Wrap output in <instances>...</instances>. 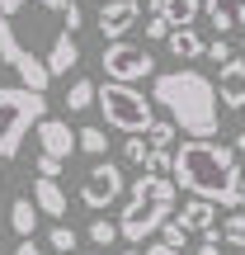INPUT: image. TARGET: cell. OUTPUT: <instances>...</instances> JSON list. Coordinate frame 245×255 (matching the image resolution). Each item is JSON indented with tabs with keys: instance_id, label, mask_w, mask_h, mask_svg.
Here are the masks:
<instances>
[{
	"instance_id": "obj_4",
	"label": "cell",
	"mask_w": 245,
	"mask_h": 255,
	"mask_svg": "<svg viewBox=\"0 0 245 255\" xmlns=\"http://www.w3.org/2000/svg\"><path fill=\"white\" fill-rule=\"evenodd\" d=\"M174 199H179V189L170 175H137L118 218V241H132V246L151 241L161 232V222L174 218Z\"/></svg>"
},
{
	"instance_id": "obj_26",
	"label": "cell",
	"mask_w": 245,
	"mask_h": 255,
	"mask_svg": "<svg viewBox=\"0 0 245 255\" xmlns=\"http://www.w3.org/2000/svg\"><path fill=\"white\" fill-rule=\"evenodd\" d=\"M203 57H208V62H217V66H227L231 57H236V47H231L227 38H212V43H203Z\"/></svg>"
},
{
	"instance_id": "obj_14",
	"label": "cell",
	"mask_w": 245,
	"mask_h": 255,
	"mask_svg": "<svg viewBox=\"0 0 245 255\" xmlns=\"http://www.w3.org/2000/svg\"><path fill=\"white\" fill-rule=\"evenodd\" d=\"M203 14L212 19L217 38H227L231 28H245V0H203Z\"/></svg>"
},
{
	"instance_id": "obj_3",
	"label": "cell",
	"mask_w": 245,
	"mask_h": 255,
	"mask_svg": "<svg viewBox=\"0 0 245 255\" xmlns=\"http://www.w3.org/2000/svg\"><path fill=\"white\" fill-rule=\"evenodd\" d=\"M151 104L165 109V119L179 128L184 137H212L222 132V119H217V90L203 71L193 66H179V71H161L156 76V90H151Z\"/></svg>"
},
{
	"instance_id": "obj_34",
	"label": "cell",
	"mask_w": 245,
	"mask_h": 255,
	"mask_svg": "<svg viewBox=\"0 0 245 255\" xmlns=\"http://www.w3.org/2000/svg\"><path fill=\"white\" fill-rule=\"evenodd\" d=\"M231 151H236V156L245 151V128H241V132H236V146H231Z\"/></svg>"
},
{
	"instance_id": "obj_24",
	"label": "cell",
	"mask_w": 245,
	"mask_h": 255,
	"mask_svg": "<svg viewBox=\"0 0 245 255\" xmlns=\"http://www.w3.org/2000/svg\"><path fill=\"white\" fill-rule=\"evenodd\" d=\"M90 241H94V251L113 246V241H118V222H109V218H94V222H90Z\"/></svg>"
},
{
	"instance_id": "obj_28",
	"label": "cell",
	"mask_w": 245,
	"mask_h": 255,
	"mask_svg": "<svg viewBox=\"0 0 245 255\" xmlns=\"http://www.w3.org/2000/svg\"><path fill=\"white\" fill-rule=\"evenodd\" d=\"M142 175H170V151H146V161H142Z\"/></svg>"
},
{
	"instance_id": "obj_35",
	"label": "cell",
	"mask_w": 245,
	"mask_h": 255,
	"mask_svg": "<svg viewBox=\"0 0 245 255\" xmlns=\"http://www.w3.org/2000/svg\"><path fill=\"white\" fill-rule=\"evenodd\" d=\"M118 255H142V251H137V246H127V251H118Z\"/></svg>"
},
{
	"instance_id": "obj_23",
	"label": "cell",
	"mask_w": 245,
	"mask_h": 255,
	"mask_svg": "<svg viewBox=\"0 0 245 255\" xmlns=\"http://www.w3.org/2000/svg\"><path fill=\"white\" fill-rule=\"evenodd\" d=\"M47 246H52V255H71L76 246H81V237H76V227H66V222H57V227L47 232Z\"/></svg>"
},
{
	"instance_id": "obj_18",
	"label": "cell",
	"mask_w": 245,
	"mask_h": 255,
	"mask_svg": "<svg viewBox=\"0 0 245 255\" xmlns=\"http://www.w3.org/2000/svg\"><path fill=\"white\" fill-rule=\"evenodd\" d=\"M9 227L19 232V241L38 232V208H33V199H28V194H19V199L9 203Z\"/></svg>"
},
{
	"instance_id": "obj_17",
	"label": "cell",
	"mask_w": 245,
	"mask_h": 255,
	"mask_svg": "<svg viewBox=\"0 0 245 255\" xmlns=\"http://www.w3.org/2000/svg\"><path fill=\"white\" fill-rule=\"evenodd\" d=\"M165 52L179 57V62H198V57H203V38L193 33V28H170V38H165Z\"/></svg>"
},
{
	"instance_id": "obj_37",
	"label": "cell",
	"mask_w": 245,
	"mask_h": 255,
	"mask_svg": "<svg viewBox=\"0 0 245 255\" xmlns=\"http://www.w3.org/2000/svg\"><path fill=\"white\" fill-rule=\"evenodd\" d=\"M241 52H245V38H241Z\"/></svg>"
},
{
	"instance_id": "obj_27",
	"label": "cell",
	"mask_w": 245,
	"mask_h": 255,
	"mask_svg": "<svg viewBox=\"0 0 245 255\" xmlns=\"http://www.w3.org/2000/svg\"><path fill=\"white\" fill-rule=\"evenodd\" d=\"M146 151H151V146H146V137H142V132H132V137L123 142V161H127V165H142V161H146Z\"/></svg>"
},
{
	"instance_id": "obj_12",
	"label": "cell",
	"mask_w": 245,
	"mask_h": 255,
	"mask_svg": "<svg viewBox=\"0 0 245 255\" xmlns=\"http://www.w3.org/2000/svg\"><path fill=\"white\" fill-rule=\"evenodd\" d=\"M146 14H161L170 28H193L203 14V0H146Z\"/></svg>"
},
{
	"instance_id": "obj_11",
	"label": "cell",
	"mask_w": 245,
	"mask_h": 255,
	"mask_svg": "<svg viewBox=\"0 0 245 255\" xmlns=\"http://www.w3.org/2000/svg\"><path fill=\"white\" fill-rule=\"evenodd\" d=\"M212 90H217V104L222 109H245V57H231L227 66H217V81H212Z\"/></svg>"
},
{
	"instance_id": "obj_20",
	"label": "cell",
	"mask_w": 245,
	"mask_h": 255,
	"mask_svg": "<svg viewBox=\"0 0 245 255\" xmlns=\"http://www.w3.org/2000/svg\"><path fill=\"white\" fill-rule=\"evenodd\" d=\"M146 146H156V151H170L174 146V137H179V128H174L170 119H151V128H146Z\"/></svg>"
},
{
	"instance_id": "obj_38",
	"label": "cell",
	"mask_w": 245,
	"mask_h": 255,
	"mask_svg": "<svg viewBox=\"0 0 245 255\" xmlns=\"http://www.w3.org/2000/svg\"><path fill=\"white\" fill-rule=\"evenodd\" d=\"M90 255H104V251H90Z\"/></svg>"
},
{
	"instance_id": "obj_2",
	"label": "cell",
	"mask_w": 245,
	"mask_h": 255,
	"mask_svg": "<svg viewBox=\"0 0 245 255\" xmlns=\"http://www.w3.org/2000/svg\"><path fill=\"white\" fill-rule=\"evenodd\" d=\"M170 180L189 199H208L212 208H241V156L227 142H203V137H184L170 146Z\"/></svg>"
},
{
	"instance_id": "obj_13",
	"label": "cell",
	"mask_w": 245,
	"mask_h": 255,
	"mask_svg": "<svg viewBox=\"0 0 245 255\" xmlns=\"http://www.w3.org/2000/svg\"><path fill=\"white\" fill-rule=\"evenodd\" d=\"M28 199H33L38 218H66V208H71V199H66V189H62L57 180H43V175L33 180V194H28Z\"/></svg>"
},
{
	"instance_id": "obj_6",
	"label": "cell",
	"mask_w": 245,
	"mask_h": 255,
	"mask_svg": "<svg viewBox=\"0 0 245 255\" xmlns=\"http://www.w3.org/2000/svg\"><path fill=\"white\" fill-rule=\"evenodd\" d=\"M94 104H99L104 114V128H118V132H146L156 119V104L146 90H137V85H123V81H104L94 85Z\"/></svg>"
},
{
	"instance_id": "obj_10",
	"label": "cell",
	"mask_w": 245,
	"mask_h": 255,
	"mask_svg": "<svg viewBox=\"0 0 245 255\" xmlns=\"http://www.w3.org/2000/svg\"><path fill=\"white\" fill-rule=\"evenodd\" d=\"M33 137H38V151H43V156H57V161H66V156L76 151V128L62 123V119H47V114L33 123Z\"/></svg>"
},
{
	"instance_id": "obj_15",
	"label": "cell",
	"mask_w": 245,
	"mask_h": 255,
	"mask_svg": "<svg viewBox=\"0 0 245 255\" xmlns=\"http://www.w3.org/2000/svg\"><path fill=\"white\" fill-rule=\"evenodd\" d=\"M174 222H179L189 237H198V232H212V227H217V208H212L208 199H184Z\"/></svg>"
},
{
	"instance_id": "obj_16",
	"label": "cell",
	"mask_w": 245,
	"mask_h": 255,
	"mask_svg": "<svg viewBox=\"0 0 245 255\" xmlns=\"http://www.w3.org/2000/svg\"><path fill=\"white\" fill-rule=\"evenodd\" d=\"M76 62H81V47H76V33H62V38H57L52 47H47V57H43V66H47V76H52V81H57V76H66V71H71Z\"/></svg>"
},
{
	"instance_id": "obj_1",
	"label": "cell",
	"mask_w": 245,
	"mask_h": 255,
	"mask_svg": "<svg viewBox=\"0 0 245 255\" xmlns=\"http://www.w3.org/2000/svg\"><path fill=\"white\" fill-rule=\"evenodd\" d=\"M66 5L71 0H0V62L33 95L52 85L43 57L66 33Z\"/></svg>"
},
{
	"instance_id": "obj_30",
	"label": "cell",
	"mask_w": 245,
	"mask_h": 255,
	"mask_svg": "<svg viewBox=\"0 0 245 255\" xmlns=\"http://www.w3.org/2000/svg\"><path fill=\"white\" fill-rule=\"evenodd\" d=\"M193 255H222V237H217V227L212 232H198V251Z\"/></svg>"
},
{
	"instance_id": "obj_22",
	"label": "cell",
	"mask_w": 245,
	"mask_h": 255,
	"mask_svg": "<svg viewBox=\"0 0 245 255\" xmlns=\"http://www.w3.org/2000/svg\"><path fill=\"white\" fill-rule=\"evenodd\" d=\"M90 104H94V81H71V90H66V109L85 114Z\"/></svg>"
},
{
	"instance_id": "obj_5",
	"label": "cell",
	"mask_w": 245,
	"mask_h": 255,
	"mask_svg": "<svg viewBox=\"0 0 245 255\" xmlns=\"http://www.w3.org/2000/svg\"><path fill=\"white\" fill-rule=\"evenodd\" d=\"M47 114V100L24 85H0V161H14L33 123Z\"/></svg>"
},
{
	"instance_id": "obj_31",
	"label": "cell",
	"mask_w": 245,
	"mask_h": 255,
	"mask_svg": "<svg viewBox=\"0 0 245 255\" xmlns=\"http://www.w3.org/2000/svg\"><path fill=\"white\" fill-rule=\"evenodd\" d=\"M38 175H43V180H57V175H62V161H57V156H43V151H38Z\"/></svg>"
},
{
	"instance_id": "obj_39",
	"label": "cell",
	"mask_w": 245,
	"mask_h": 255,
	"mask_svg": "<svg viewBox=\"0 0 245 255\" xmlns=\"http://www.w3.org/2000/svg\"><path fill=\"white\" fill-rule=\"evenodd\" d=\"M241 119H245V109H241Z\"/></svg>"
},
{
	"instance_id": "obj_29",
	"label": "cell",
	"mask_w": 245,
	"mask_h": 255,
	"mask_svg": "<svg viewBox=\"0 0 245 255\" xmlns=\"http://www.w3.org/2000/svg\"><path fill=\"white\" fill-rule=\"evenodd\" d=\"M165 38H170V24L161 14H146V43H165Z\"/></svg>"
},
{
	"instance_id": "obj_33",
	"label": "cell",
	"mask_w": 245,
	"mask_h": 255,
	"mask_svg": "<svg viewBox=\"0 0 245 255\" xmlns=\"http://www.w3.org/2000/svg\"><path fill=\"white\" fill-rule=\"evenodd\" d=\"M142 255H184V251H170V246H161V241H151V246H146Z\"/></svg>"
},
{
	"instance_id": "obj_19",
	"label": "cell",
	"mask_w": 245,
	"mask_h": 255,
	"mask_svg": "<svg viewBox=\"0 0 245 255\" xmlns=\"http://www.w3.org/2000/svg\"><path fill=\"white\" fill-rule=\"evenodd\" d=\"M76 151H85L90 161H99V156L109 151V132H104V128H81V132H76Z\"/></svg>"
},
{
	"instance_id": "obj_21",
	"label": "cell",
	"mask_w": 245,
	"mask_h": 255,
	"mask_svg": "<svg viewBox=\"0 0 245 255\" xmlns=\"http://www.w3.org/2000/svg\"><path fill=\"white\" fill-rule=\"evenodd\" d=\"M217 237L227 241V246H236V251H245V213H241V208H231L227 218H222V227H217Z\"/></svg>"
},
{
	"instance_id": "obj_25",
	"label": "cell",
	"mask_w": 245,
	"mask_h": 255,
	"mask_svg": "<svg viewBox=\"0 0 245 255\" xmlns=\"http://www.w3.org/2000/svg\"><path fill=\"white\" fill-rule=\"evenodd\" d=\"M161 246H170V251H184V246H189V232H184L174 218H165V222H161Z\"/></svg>"
},
{
	"instance_id": "obj_32",
	"label": "cell",
	"mask_w": 245,
	"mask_h": 255,
	"mask_svg": "<svg viewBox=\"0 0 245 255\" xmlns=\"http://www.w3.org/2000/svg\"><path fill=\"white\" fill-rule=\"evenodd\" d=\"M9 255H43V251H38V241H33V237H24V241H19V246L9 251Z\"/></svg>"
},
{
	"instance_id": "obj_8",
	"label": "cell",
	"mask_w": 245,
	"mask_h": 255,
	"mask_svg": "<svg viewBox=\"0 0 245 255\" xmlns=\"http://www.w3.org/2000/svg\"><path fill=\"white\" fill-rule=\"evenodd\" d=\"M127 194V180H123V165H113V161H94L90 170H85V180H81V203L90 213H104L109 203H118Z\"/></svg>"
},
{
	"instance_id": "obj_9",
	"label": "cell",
	"mask_w": 245,
	"mask_h": 255,
	"mask_svg": "<svg viewBox=\"0 0 245 255\" xmlns=\"http://www.w3.org/2000/svg\"><path fill=\"white\" fill-rule=\"evenodd\" d=\"M137 19H142V0H104L99 9V33L104 43H118L137 28Z\"/></svg>"
},
{
	"instance_id": "obj_36",
	"label": "cell",
	"mask_w": 245,
	"mask_h": 255,
	"mask_svg": "<svg viewBox=\"0 0 245 255\" xmlns=\"http://www.w3.org/2000/svg\"><path fill=\"white\" fill-rule=\"evenodd\" d=\"M241 180H245V161H241Z\"/></svg>"
},
{
	"instance_id": "obj_40",
	"label": "cell",
	"mask_w": 245,
	"mask_h": 255,
	"mask_svg": "<svg viewBox=\"0 0 245 255\" xmlns=\"http://www.w3.org/2000/svg\"><path fill=\"white\" fill-rule=\"evenodd\" d=\"M236 255H245V251H236Z\"/></svg>"
},
{
	"instance_id": "obj_7",
	"label": "cell",
	"mask_w": 245,
	"mask_h": 255,
	"mask_svg": "<svg viewBox=\"0 0 245 255\" xmlns=\"http://www.w3.org/2000/svg\"><path fill=\"white\" fill-rule=\"evenodd\" d=\"M99 62H104V76L109 81H123V85H137L146 76H156V52H146L142 43H127V38L109 43Z\"/></svg>"
}]
</instances>
